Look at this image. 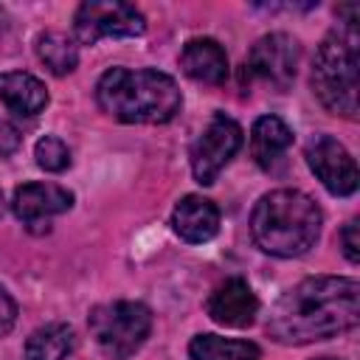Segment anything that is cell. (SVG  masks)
Masks as SVG:
<instances>
[{"label": "cell", "mask_w": 360, "mask_h": 360, "mask_svg": "<svg viewBox=\"0 0 360 360\" xmlns=\"http://www.w3.org/2000/svg\"><path fill=\"white\" fill-rule=\"evenodd\" d=\"M360 323V284L346 276H312L290 287L270 309L267 332L284 346L338 338Z\"/></svg>", "instance_id": "1"}, {"label": "cell", "mask_w": 360, "mask_h": 360, "mask_svg": "<svg viewBox=\"0 0 360 360\" xmlns=\"http://www.w3.org/2000/svg\"><path fill=\"white\" fill-rule=\"evenodd\" d=\"M96 104L124 124H166L180 112L183 96L169 73L110 68L96 84Z\"/></svg>", "instance_id": "2"}, {"label": "cell", "mask_w": 360, "mask_h": 360, "mask_svg": "<svg viewBox=\"0 0 360 360\" xmlns=\"http://www.w3.org/2000/svg\"><path fill=\"white\" fill-rule=\"evenodd\" d=\"M318 202L298 188H278L264 194L250 214V236L256 248L270 256H304L321 233Z\"/></svg>", "instance_id": "3"}, {"label": "cell", "mask_w": 360, "mask_h": 360, "mask_svg": "<svg viewBox=\"0 0 360 360\" xmlns=\"http://www.w3.org/2000/svg\"><path fill=\"white\" fill-rule=\"evenodd\" d=\"M312 93L329 112L357 118V25L323 37L312 59Z\"/></svg>", "instance_id": "4"}, {"label": "cell", "mask_w": 360, "mask_h": 360, "mask_svg": "<svg viewBox=\"0 0 360 360\" xmlns=\"http://www.w3.org/2000/svg\"><path fill=\"white\" fill-rule=\"evenodd\" d=\"M87 326L107 357L127 360L149 338L152 312L141 301H110L90 309Z\"/></svg>", "instance_id": "5"}, {"label": "cell", "mask_w": 360, "mask_h": 360, "mask_svg": "<svg viewBox=\"0 0 360 360\" xmlns=\"http://www.w3.org/2000/svg\"><path fill=\"white\" fill-rule=\"evenodd\" d=\"M143 31L146 20L129 3L87 0L73 14V34L82 45H96L104 37H141Z\"/></svg>", "instance_id": "6"}, {"label": "cell", "mask_w": 360, "mask_h": 360, "mask_svg": "<svg viewBox=\"0 0 360 360\" xmlns=\"http://www.w3.org/2000/svg\"><path fill=\"white\" fill-rule=\"evenodd\" d=\"M239 146H242V127L225 112H217L188 149L194 180L211 186L219 177V172L231 163V158L239 152Z\"/></svg>", "instance_id": "7"}, {"label": "cell", "mask_w": 360, "mask_h": 360, "mask_svg": "<svg viewBox=\"0 0 360 360\" xmlns=\"http://www.w3.org/2000/svg\"><path fill=\"white\" fill-rule=\"evenodd\" d=\"M298 59H301V45L290 34H267L262 37L245 62V70L262 82H267L276 90H287L298 73Z\"/></svg>", "instance_id": "8"}, {"label": "cell", "mask_w": 360, "mask_h": 360, "mask_svg": "<svg viewBox=\"0 0 360 360\" xmlns=\"http://www.w3.org/2000/svg\"><path fill=\"white\" fill-rule=\"evenodd\" d=\"M304 158L312 174L326 186V191L338 197H349L357 191V166L349 149L332 135H312L304 146Z\"/></svg>", "instance_id": "9"}, {"label": "cell", "mask_w": 360, "mask_h": 360, "mask_svg": "<svg viewBox=\"0 0 360 360\" xmlns=\"http://www.w3.org/2000/svg\"><path fill=\"white\" fill-rule=\"evenodd\" d=\"M73 205V194L56 183H25L14 191L11 208L25 225H42Z\"/></svg>", "instance_id": "10"}, {"label": "cell", "mask_w": 360, "mask_h": 360, "mask_svg": "<svg viewBox=\"0 0 360 360\" xmlns=\"http://www.w3.org/2000/svg\"><path fill=\"white\" fill-rule=\"evenodd\" d=\"M205 309H208L211 321L231 326V329H245L253 323V318L259 312V301H256L253 290L248 287V281L228 278L211 292Z\"/></svg>", "instance_id": "11"}, {"label": "cell", "mask_w": 360, "mask_h": 360, "mask_svg": "<svg viewBox=\"0 0 360 360\" xmlns=\"http://www.w3.org/2000/svg\"><path fill=\"white\" fill-rule=\"evenodd\" d=\"M172 228L183 242L202 245L217 236L219 231V208L200 194L183 197L172 211Z\"/></svg>", "instance_id": "12"}, {"label": "cell", "mask_w": 360, "mask_h": 360, "mask_svg": "<svg viewBox=\"0 0 360 360\" xmlns=\"http://www.w3.org/2000/svg\"><path fill=\"white\" fill-rule=\"evenodd\" d=\"M180 68L194 82L222 84L228 76V56L217 39L200 37V39L186 42V48L180 51Z\"/></svg>", "instance_id": "13"}, {"label": "cell", "mask_w": 360, "mask_h": 360, "mask_svg": "<svg viewBox=\"0 0 360 360\" xmlns=\"http://www.w3.org/2000/svg\"><path fill=\"white\" fill-rule=\"evenodd\" d=\"M290 143H292V129L278 115L256 118V124L250 129V152H253V160L262 169L273 172L284 160Z\"/></svg>", "instance_id": "14"}, {"label": "cell", "mask_w": 360, "mask_h": 360, "mask_svg": "<svg viewBox=\"0 0 360 360\" xmlns=\"http://www.w3.org/2000/svg\"><path fill=\"white\" fill-rule=\"evenodd\" d=\"M0 101L11 112L31 118L45 110L48 90L37 76L22 73V70H8V73H0Z\"/></svg>", "instance_id": "15"}, {"label": "cell", "mask_w": 360, "mask_h": 360, "mask_svg": "<svg viewBox=\"0 0 360 360\" xmlns=\"http://www.w3.org/2000/svg\"><path fill=\"white\" fill-rule=\"evenodd\" d=\"M73 352V329L68 323H45L25 340L28 360H65Z\"/></svg>", "instance_id": "16"}, {"label": "cell", "mask_w": 360, "mask_h": 360, "mask_svg": "<svg viewBox=\"0 0 360 360\" xmlns=\"http://www.w3.org/2000/svg\"><path fill=\"white\" fill-rule=\"evenodd\" d=\"M188 354H191V360H259V346L250 340L197 335L188 343Z\"/></svg>", "instance_id": "17"}, {"label": "cell", "mask_w": 360, "mask_h": 360, "mask_svg": "<svg viewBox=\"0 0 360 360\" xmlns=\"http://www.w3.org/2000/svg\"><path fill=\"white\" fill-rule=\"evenodd\" d=\"M37 56L53 76H65L79 65V48L62 31H42L37 37Z\"/></svg>", "instance_id": "18"}, {"label": "cell", "mask_w": 360, "mask_h": 360, "mask_svg": "<svg viewBox=\"0 0 360 360\" xmlns=\"http://www.w3.org/2000/svg\"><path fill=\"white\" fill-rule=\"evenodd\" d=\"M34 158H37L39 169H45V172H65L70 166V149L56 135L39 138L34 146Z\"/></svg>", "instance_id": "19"}, {"label": "cell", "mask_w": 360, "mask_h": 360, "mask_svg": "<svg viewBox=\"0 0 360 360\" xmlns=\"http://www.w3.org/2000/svg\"><path fill=\"white\" fill-rule=\"evenodd\" d=\"M340 245H343V253L352 264L360 262V239H357V219L346 222L343 231H340Z\"/></svg>", "instance_id": "20"}, {"label": "cell", "mask_w": 360, "mask_h": 360, "mask_svg": "<svg viewBox=\"0 0 360 360\" xmlns=\"http://www.w3.org/2000/svg\"><path fill=\"white\" fill-rule=\"evenodd\" d=\"M14 321H17V304H14V298L8 295V290L0 287V338L11 332Z\"/></svg>", "instance_id": "21"}, {"label": "cell", "mask_w": 360, "mask_h": 360, "mask_svg": "<svg viewBox=\"0 0 360 360\" xmlns=\"http://www.w3.org/2000/svg\"><path fill=\"white\" fill-rule=\"evenodd\" d=\"M17 146H20V132H17V127L8 124V121H0V158L14 155Z\"/></svg>", "instance_id": "22"}, {"label": "cell", "mask_w": 360, "mask_h": 360, "mask_svg": "<svg viewBox=\"0 0 360 360\" xmlns=\"http://www.w3.org/2000/svg\"><path fill=\"white\" fill-rule=\"evenodd\" d=\"M3 211H6V202H3V194H0V217H3Z\"/></svg>", "instance_id": "23"}, {"label": "cell", "mask_w": 360, "mask_h": 360, "mask_svg": "<svg viewBox=\"0 0 360 360\" xmlns=\"http://www.w3.org/2000/svg\"><path fill=\"white\" fill-rule=\"evenodd\" d=\"M318 360H338V357H318Z\"/></svg>", "instance_id": "24"}]
</instances>
